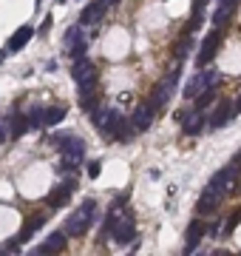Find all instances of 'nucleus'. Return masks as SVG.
Wrapping results in <instances>:
<instances>
[{"label": "nucleus", "instance_id": "ddd939ff", "mask_svg": "<svg viewBox=\"0 0 241 256\" xmlns=\"http://www.w3.org/2000/svg\"><path fill=\"white\" fill-rule=\"evenodd\" d=\"M233 114H236L233 103H230L227 97H221V103H216V108H213V117H210V128H221V126H227L230 120H233Z\"/></svg>", "mask_w": 241, "mask_h": 256}, {"label": "nucleus", "instance_id": "1a4fd4ad", "mask_svg": "<svg viewBox=\"0 0 241 256\" xmlns=\"http://www.w3.org/2000/svg\"><path fill=\"white\" fill-rule=\"evenodd\" d=\"M74 188H77V182L74 179H66V182H60L51 194H48V208L51 211H57V208H63V205H69V199H71V194H74Z\"/></svg>", "mask_w": 241, "mask_h": 256}, {"label": "nucleus", "instance_id": "473e14b6", "mask_svg": "<svg viewBox=\"0 0 241 256\" xmlns=\"http://www.w3.org/2000/svg\"><path fill=\"white\" fill-rule=\"evenodd\" d=\"M236 114H241V97H239V103H236Z\"/></svg>", "mask_w": 241, "mask_h": 256}, {"label": "nucleus", "instance_id": "6e6552de", "mask_svg": "<svg viewBox=\"0 0 241 256\" xmlns=\"http://www.w3.org/2000/svg\"><path fill=\"white\" fill-rule=\"evenodd\" d=\"M207 126V117H205V108H193V111H184V120H182V131L187 137H199Z\"/></svg>", "mask_w": 241, "mask_h": 256}, {"label": "nucleus", "instance_id": "2eb2a0df", "mask_svg": "<svg viewBox=\"0 0 241 256\" xmlns=\"http://www.w3.org/2000/svg\"><path fill=\"white\" fill-rule=\"evenodd\" d=\"M32 37H34V29H32V26H20V29H17V32L9 37V43H6V51H9V54H14V51L26 48V43H29Z\"/></svg>", "mask_w": 241, "mask_h": 256}, {"label": "nucleus", "instance_id": "f3484780", "mask_svg": "<svg viewBox=\"0 0 241 256\" xmlns=\"http://www.w3.org/2000/svg\"><path fill=\"white\" fill-rule=\"evenodd\" d=\"M103 14H105V6L100 3V0H94V3H88V6L82 9L80 23H82V26H91V23H97V20H100Z\"/></svg>", "mask_w": 241, "mask_h": 256}, {"label": "nucleus", "instance_id": "aec40b11", "mask_svg": "<svg viewBox=\"0 0 241 256\" xmlns=\"http://www.w3.org/2000/svg\"><path fill=\"white\" fill-rule=\"evenodd\" d=\"M236 9H239V6H224V3H218V9L213 12V26L224 29V26L230 23V17L236 14Z\"/></svg>", "mask_w": 241, "mask_h": 256}, {"label": "nucleus", "instance_id": "c756f323", "mask_svg": "<svg viewBox=\"0 0 241 256\" xmlns=\"http://www.w3.org/2000/svg\"><path fill=\"white\" fill-rule=\"evenodd\" d=\"M48 29H51V14H46V20L40 26V35H48Z\"/></svg>", "mask_w": 241, "mask_h": 256}, {"label": "nucleus", "instance_id": "bb28decb", "mask_svg": "<svg viewBox=\"0 0 241 256\" xmlns=\"http://www.w3.org/2000/svg\"><path fill=\"white\" fill-rule=\"evenodd\" d=\"M239 222H241V208H236L227 216V222H224V236H230V233L236 231V228H239Z\"/></svg>", "mask_w": 241, "mask_h": 256}, {"label": "nucleus", "instance_id": "b1692460", "mask_svg": "<svg viewBox=\"0 0 241 256\" xmlns=\"http://www.w3.org/2000/svg\"><path fill=\"white\" fill-rule=\"evenodd\" d=\"M29 126H32V128L46 126V108H40V105H34V108L29 111Z\"/></svg>", "mask_w": 241, "mask_h": 256}, {"label": "nucleus", "instance_id": "423d86ee", "mask_svg": "<svg viewBox=\"0 0 241 256\" xmlns=\"http://www.w3.org/2000/svg\"><path fill=\"white\" fill-rule=\"evenodd\" d=\"M71 77H74V83H77L80 88H94L100 74H97V66H94L88 57H85V60H77V63H74V71H71Z\"/></svg>", "mask_w": 241, "mask_h": 256}, {"label": "nucleus", "instance_id": "f8f14e48", "mask_svg": "<svg viewBox=\"0 0 241 256\" xmlns=\"http://www.w3.org/2000/svg\"><path fill=\"white\" fill-rule=\"evenodd\" d=\"M66 245H69V233L66 231H54L46 236V242L37 248V254H63L66 251Z\"/></svg>", "mask_w": 241, "mask_h": 256}, {"label": "nucleus", "instance_id": "9b49d317", "mask_svg": "<svg viewBox=\"0 0 241 256\" xmlns=\"http://www.w3.org/2000/svg\"><path fill=\"white\" fill-rule=\"evenodd\" d=\"M205 233H207V228H205L202 219L190 222V225H187V233H184V254H193L196 248H199V242L205 239Z\"/></svg>", "mask_w": 241, "mask_h": 256}, {"label": "nucleus", "instance_id": "cd10ccee", "mask_svg": "<svg viewBox=\"0 0 241 256\" xmlns=\"http://www.w3.org/2000/svg\"><path fill=\"white\" fill-rule=\"evenodd\" d=\"M29 128H32V126H29V117H17V120L12 123V137L17 140V137H20V134H26Z\"/></svg>", "mask_w": 241, "mask_h": 256}, {"label": "nucleus", "instance_id": "393cba45", "mask_svg": "<svg viewBox=\"0 0 241 256\" xmlns=\"http://www.w3.org/2000/svg\"><path fill=\"white\" fill-rule=\"evenodd\" d=\"M80 37H85V32H82V23L80 26H71L69 32H66V37H63V40H66V48H71L77 40H80Z\"/></svg>", "mask_w": 241, "mask_h": 256}, {"label": "nucleus", "instance_id": "f257e3e1", "mask_svg": "<svg viewBox=\"0 0 241 256\" xmlns=\"http://www.w3.org/2000/svg\"><path fill=\"white\" fill-rule=\"evenodd\" d=\"M179 77H182V63H176L165 77H162V83L153 88V94H150L148 103L156 108V111H162L165 105H168V100H171V94L176 91V85H179Z\"/></svg>", "mask_w": 241, "mask_h": 256}, {"label": "nucleus", "instance_id": "2f4dec72", "mask_svg": "<svg viewBox=\"0 0 241 256\" xmlns=\"http://www.w3.org/2000/svg\"><path fill=\"white\" fill-rule=\"evenodd\" d=\"M100 3H103L105 9H108V6H116V0H100Z\"/></svg>", "mask_w": 241, "mask_h": 256}, {"label": "nucleus", "instance_id": "6ab92c4d", "mask_svg": "<svg viewBox=\"0 0 241 256\" xmlns=\"http://www.w3.org/2000/svg\"><path fill=\"white\" fill-rule=\"evenodd\" d=\"M97 100H100L97 85H94V88H80V108L85 111V114H91V111H97V108H100V105H97Z\"/></svg>", "mask_w": 241, "mask_h": 256}, {"label": "nucleus", "instance_id": "a211bd4d", "mask_svg": "<svg viewBox=\"0 0 241 256\" xmlns=\"http://www.w3.org/2000/svg\"><path fill=\"white\" fill-rule=\"evenodd\" d=\"M210 0H193V6H190V23H187V35H193L196 29L202 26V17H205V9Z\"/></svg>", "mask_w": 241, "mask_h": 256}, {"label": "nucleus", "instance_id": "20e7f679", "mask_svg": "<svg viewBox=\"0 0 241 256\" xmlns=\"http://www.w3.org/2000/svg\"><path fill=\"white\" fill-rule=\"evenodd\" d=\"M216 83H218V71H213V69H207V66H205V71H196L193 80L184 85V97H187V100H196L205 88L216 85Z\"/></svg>", "mask_w": 241, "mask_h": 256}, {"label": "nucleus", "instance_id": "dca6fc26", "mask_svg": "<svg viewBox=\"0 0 241 256\" xmlns=\"http://www.w3.org/2000/svg\"><path fill=\"white\" fill-rule=\"evenodd\" d=\"M43 225H46V213H34V216H29V219L23 222V231H20L17 239H20V242H29V239L43 228Z\"/></svg>", "mask_w": 241, "mask_h": 256}, {"label": "nucleus", "instance_id": "39448f33", "mask_svg": "<svg viewBox=\"0 0 241 256\" xmlns=\"http://www.w3.org/2000/svg\"><path fill=\"white\" fill-rule=\"evenodd\" d=\"M218 46H221V29H213L210 35L202 40V51L196 54V63H199V69H205V66H210L213 60H216V54H218Z\"/></svg>", "mask_w": 241, "mask_h": 256}, {"label": "nucleus", "instance_id": "4be33fe9", "mask_svg": "<svg viewBox=\"0 0 241 256\" xmlns=\"http://www.w3.org/2000/svg\"><path fill=\"white\" fill-rule=\"evenodd\" d=\"M69 54H71V60H74V63H77V60H85V54H88V40H85V37H80V40H77V43L69 48Z\"/></svg>", "mask_w": 241, "mask_h": 256}, {"label": "nucleus", "instance_id": "412c9836", "mask_svg": "<svg viewBox=\"0 0 241 256\" xmlns=\"http://www.w3.org/2000/svg\"><path fill=\"white\" fill-rule=\"evenodd\" d=\"M63 117H66V105H51L46 108V126H57L63 123Z\"/></svg>", "mask_w": 241, "mask_h": 256}, {"label": "nucleus", "instance_id": "4468645a", "mask_svg": "<svg viewBox=\"0 0 241 256\" xmlns=\"http://www.w3.org/2000/svg\"><path fill=\"white\" fill-rule=\"evenodd\" d=\"M153 114H156V108H153L150 103H142V105H137V111H134V117H131V123H134L137 131H148L150 123H153Z\"/></svg>", "mask_w": 241, "mask_h": 256}, {"label": "nucleus", "instance_id": "0eeeda50", "mask_svg": "<svg viewBox=\"0 0 241 256\" xmlns=\"http://www.w3.org/2000/svg\"><path fill=\"white\" fill-rule=\"evenodd\" d=\"M137 236V225H134V216L131 213H122L119 219H116L114 225V233H111V239H114L116 245H128L131 239Z\"/></svg>", "mask_w": 241, "mask_h": 256}, {"label": "nucleus", "instance_id": "5701e85b", "mask_svg": "<svg viewBox=\"0 0 241 256\" xmlns=\"http://www.w3.org/2000/svg\"><path fill=\"white\" fill-rule=\"evenodd\" d=\"M190 51H193V35H187L182 43H176V63H182Z\"/></svg>", "mask_w": 241, "mask_h": 256}, {"label": "nucleus", "instance_id": "f03ea898", "mask_svg": "<svg viewBox=\"0 0 241 256\" xmlns=\"http://www.w3.org/2000/svg\"><path fill=\"white\" fill-rule=\"evenodd\" d=\"M94 213H97V202H94V199H85L80 208L66 219V233H69V236H82V233L88 231Z\"/></svg>", "mask_w": 241, "mask_h": 256}, {"label": "nucleus", "instance_id": "7ed1b4c3", "mask_svg": "<svg viewBox=\"0 0 241 256\" xmlns=\"http://www.w3.org/2000/svg\"><path fill=\"white\" fill-rule=\"evenodd\" d=\"M60 154H63V157H60V168H63V171H74V168L82 163V157H85V142L77 140V137H71V140L60 148Z\"/></svg>", "mask_w": 241, "mask_h": 256}, {"label": "nucleus", "instance_id": "c85d7f7f", "mask_svg": "<svg viewBox=\"0 0 241 256\" xmlns=\"http://www.w3.org/2000/svg\"><path fill=\"white\" fill-rule=\"evenodd\" d=\"M100 171H103V165H100V163H91V165H88V176H91V179H97V176H100Z\"/></svg>", "mask_w": 241, "mask_h": 256}, {"label": "nucleus", "instance_id": "72a5a7b5", "mask_svg": "<svg viewBox=\"0 0 241 256\" xmlns=\"http://www.w3.org/2000/svg\"><path fill=\"white\" fill-rule=\"evenodd\" d=\"M40 3H43V0H34V9H37V12H40Z\"/></svg>", "mask_w": 241, "mask_h": 256}, {"label": "nucleus", "instance_id": "a878e982", "mask_svg": "<svg viewBox=\"0 0 241 256\" xmlns=\"http://www.w3.org/2000/svg\"><path fill=\"white\" fill-rule=\"evenodd\" d=\"M216 100V85H210V88H205V91L196 97V108H205V105H210Z\"/></svg>", "mask_w": 241, "mask_h": 256}, {"label": "nucleus", "instance_id": "7c9ffc66", "mask_svg": "<svg viewBox=\"0 0 241 256\" xmlns=\"http://www.w3.org/2000/svg\"><path fill=\"white\" fill-rule=\"evenodd\" d=\"M6 142V128H3V123H0V145Z\"/></svg>", "mask_w": 241, "mask_h": 256}, {"label": "nucleus", "instance_id": "9d476101", "mask_svg": "<svg viewBox=\"0 0 241 256\" xmlns=\"http://www.w3.org/2000/svg\"><path fill=\"white\" fill-rule=\"evenodd\" d=\"M218 205H221V191H216V188H205V194L199 197V202H196V211L202 213V216H210V213H216Z\"/></svg>", "mask_w": 241, "mask_h": 256}]
</instances>
